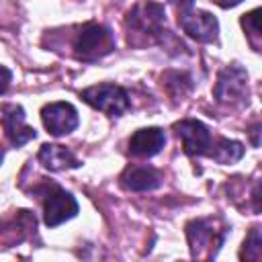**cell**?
<instances>
[{"mask_svg": "<svg viewBox=\"0 0 262 262\" xmlns=\"http://www.w3.org/2000/svg\"><path fill=\"white\" fill-rule=\"evenodd\" d=\"M219 6H223V8H229V6H235V4H239L242 0H215Z\"/></svg>", "mask_w": 262, "mask_h": 262, "instance_id": "obj_20", "label": "cell"}, {"mask_svg": "<svg viewBox=\"0 0 262 262\" xmlns=\"http://www.w3.org/2000/svg\"><path fill=\"white\" fill-rule=\"evenodd\" d=\"M178 12H182V10H188V8H192V4H194V0H168Z\"/></svg>", "mask_w": 262, "mask_h": 262, "instance_id": "obj_18", "label": "cell"}, {"mask_svg": "<svg viewBox=\"0 0 262 262\" xmlns=\"http://www.w3.org/2000/svg\"><path fill=\"white\" fill-rule=\"evenodd\" d=\"M125 25L129 31V37H141V43H160L164 45V39L170 37V31L166 29V10L158 2L141 0L125 14ZM129 39V43L133 41Z\"/></svg>", "mask_w": 262, "mask_h": 262, "instance_id": "obj_1", "label": "cell"}, {"mask_svg": "<svg viewBox=\"0 0 262 262\" xmlns=\"http://www.w3.org/2000/svg\"><path fill=\"white\" fill-rule=\"evenodd\" d=\"M43 221L47 227H57L78 215V201L53 182H43Z\"/></svg>", "mask_w": 262, "mask_h": 262, "instance_id": "obj_6", "label": "cell"}, {"mask_svg": "<svg viewBox=\"0 0 262 262\" xmlns=\"http://www.w3.org/2000/svg\"><path fill=\"white\" fill-rule=\"evenodd\" d=\"M258 8H254V10H250L248 14H244L242 16V27H244V31L248 33V41L252 43V47H254V51H260V43H258V39H260V29H258Z\"/></svg>", "mask_w": 262, "mask_h": 262, "instance_id": "obj_16", "label": "cell"}, {"mask_svg": "<svg viewBox=\"0 0 262 262\" xmlns=\"http://www.w3.org/2000/svg\"><path fill=\"white\" fill-rule=\"evenodd\" d=\"M239 258L242 260H252V262H260L262 258V233H260V227L254 225L248 233V237L244 239V248L239 252Z\"/></svg>", "mask_w": 262, "mask_h": 262, "instance_id": "obj_15", "label": "cell"}, {"mask_svg": "<svg viewBox=\"0 0 262 262\" xmlns=\"http://www.w3.org/2000/svg\"><path fill=\"white\" fill-rule=\"evenodd\" d=\"M37 158L51 172H61V170H70V168H78L80 166V160L76 158L74 151H70L63 145H55V143L41 145Z\"/></svg>", "mask_w": 262, "mask_h": 262, "instance_id": "obj_13", "label": "cell"}, {"mask_svg": "<svg viewBox=\"0 0 262 262\" xmlns=\"http://www.w3.org/2000/svg\"><path fill=\"white\" fill-rule=\"evenodd\" d=\"M258 131H260V123L256 121V123H254V127L250 129V135H252V143H254L256 147L260 145V141H258Z\"/></svg>", "mask_w": 262, "mask_h": 262, "instance_id": "obj_19", "label": "cell"}, {"mask_svg": "<svg viewBox=\"0 0 262 262\" xmlns=\"http://www.w3.org/2000/svg\"><path fill=\"white\" fill-rule=\"evenodd\" d=\"M10 80H12L10 70H8V68H4V66H0V94H4V92L8 90Z\"/></svg>", "mask_w": 262, "mask_h": 262, "instance_id": "obj_17", "label": "cell"}, {"mask_svg": "<svg viewBox=\"0 0 262 262\" xmlns=\"http://www.w3.org/2000/svg\"><path fill=\"white\" fill-rule=\"evenodd\" d=\"M211 160H215L217 164H235L237 160H242L244 156V145L235 139H227V137H217L213 139V145L207 154Z\"/></svg>", "mask_w": 262, "mask_h": 262, "instance_id": "obj_14", "label": "cell"}, {"mask_svg": "<svg viewBox=\"0 0 262 262\" xmlns=\"http://www.w3.org/2000/svg\"><path fill=\"white\" fill-rule=\"evenodd\" d=\"M213 96L219 104L225 106H244L248 104L250 98V88H248V72L239 63L225 66L215 82Z\"/></svg>", "mask_w": 262, "mask_h": 262, "instance_id": "obj_4", "label": "cell"}, {"mask_svg": "<svg viewBox=\"0 0 262 262\" xmlns=\"http://www.w3.org/2000/svg\"><path fill=\"white\" fill-rule=\"evenodd\" d=\"M0 123L4 127V133L8 137V141L14 147H23L25 143H29L31 139H35V129L27 125L25 121V108L20 104H12L6 102L0 106Z\"/></svg>", "mask_w": 262, "mask_h": 262, "instance_id": "obj_10", "label": "cell"}, {"mask_svg": "<svg viewBox=\"0 0 262 262\" xmlns=\"http://www.w3.org/2000/svg\"><path fill=\"white\" fill-rule=\"evenodd\" d=\"M41 121H43L45 129L55 137L72 133L80 123L78 111L70 102H49V104H45L41 108Z\"/></svg>", "mask_w": 262, "mask_h": 262, "instance_id": "obj_9", "label": "cell"}, {"mask_svg": "<svg viewBox=\"0 0 262 262\" xmlns=\"http://www.w3.org/2000/svg\"><path fill=\"white\" fill-rule=\"evenodd\" d=\"M121 184L127 190L145 192L162 184V174L151 166H127L121 174Z\"/></svg>", "mask_w": 262, "mask_h": 262, "instance_id": "obj_12", "label": "cell"}, {"mask_svg": "<svg viewBox=\"0 0 262 262\" xmlns=\"http://www.w3.org/2000/svg\"><path fill=\"white\" fill-rule=\"evenodd\" d=\"M113 51H115L113 31L100 23H86L74 41V55L80 61H98Z\"/></svg>", "mask_w": 262, "mask_h": 262, "instance_id": "obj_3", "label": "cell"}, {"mask_svg": "<svg viewBox=\"0 0 262 262\" xmlns=\"http://www.w3.org/2000/svg\"><path fill=\"white\" fill-rule=\"evenodd\" d=\"M80 96L92 108H96V111H100V113H104L108 117H121L131 106L127 90L117 86V84H111V82L94 84V86L82 90Z\"/></svg>", "mask_w": 262, "mask_h": 262, "instance_id": "obj_5", "label": "cell"}, {"mask_svg": "<svg viewBox=\"0 0 262 262\" xmlns=\"http://www.w3.org/2000/svg\"><path fill=\"white\" fill-rule=\"evenodd\" d=\"M0 162H2V149H0Z\"/></svg>", "mask_w": 262, "mask_h": 262, "instance_id": "obj_21", "label": "cell"}, {"mask_svg": "<svg viewBox=\"0 0 262 262\" xmlns=\"http://www.w3.org/2000/svg\"><path fill=\"white\" fill-rule=\"evenodd\" d=\"M178 25L188 37L201 43H213L219 37V20L207 10H182L178 12Z\"/></svg>", "mask_w": 262, "mask_h": 262, "instance_id": "obj_7", "label": "cell"}, {"mask_svg": "<svg viewBox=\"0 0 262 262\" xmlns=\"http://www.w3.org/2000/svg\"><path fill=\"white\" fill-rule=\"evenodd\" d=\"M174 131L182 141V149L188 156H207L211 145H213V137L211 131L205 123L196 121V119H182L178 123H174Z\"/></svg>", "mask_w": 262, "mask_h": 262, "instance_id": "obj_8", "label": "cell"}, {"mask_svg": "<svg viewBox=\"0 0 262 262\" xmlns=\"http://www.w3.org/2000/svg\"><path fill=\"white\" fill-rule=\"evenodd\" d=\"M166 145V133L160 127L137 129L129 137V154L135 158H151Z\"/></svg>", "mask_w": 262, "mask_h": 262, "instance_id": "obj_11", "label": "cell"}, {"mask_svg": "<svg viewBox=\"0 0 262 262\" xmlns=\"http://www.w3.org/2000/svg\"><path fill=\"white\" fill-rule=\"evenodd\" d=\"M227 231H229L227 225H223L219 219L213 217L192 219L186 225V237L190 244L192 258H215L225 242Z\"/></svg>", "mask_w": 262, "mask_h": 262, "instance_id": "obj_2", "label": "cell"}]
</instances>
